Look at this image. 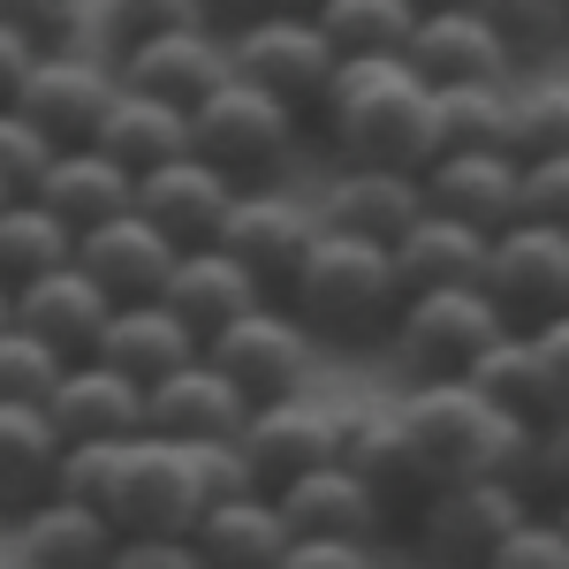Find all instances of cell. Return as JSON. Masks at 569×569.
I'll return each mask as SVG.
<instances>
[{
    "instance_id": "cell-23",
    "label": "cell",
    "mask_w": 569,
    "mask_h": 569,
    "mask_svg": "<svg viewBox=\"0 0 569 569\" xmlns=\"http://www.w3.org/2000/svg\"><path fill=\"white\" fill-rule=\"evenodd\" d=\"M402 61L426 77V91L509 84V46L493 39L463 0H456V8H433V16H418V31H410V46H402Z\"/></svg>"
},
{
    "instance_id": "cell-15",
    "label": "cell",
    "mask_w": 569,
    "mask_h": 569,
    "mask_svg": "<svg viewBox=\"0 0 569 569\" xmlns=\"http://www.w3.org/2000/svg\"><path fill=\"white\" fill-rule=\"evenodd\" d=\"M228 206H236V182L213 176L198 152H182V160H160L152 176L130 182V213L152 220L176 251H198V243H213L220 220H228Z\"/></svg>"
},
{
    "instance_id": "cell-7",
    "label": "cell",
    "mask_w": 569,
    "mask_h": 569,
    "mask_svg": "<svg viewBox=\"0 0 569 569\" xmlns=\"http://www.w3.org/2000/svg\"><path fill=\"white\" fill-rule=\"evenodd\" d=\"M531 517V501L501 479H456L433 486L410 517V555L426 569H486L493 547Z\"/></svg>"
},
{
    "instance_id": "cell-53",
    "label": "cell",
    "mask_w": 569,
    "mask_h": 569,
    "mask_svg": "<svg viewBox=\"0 0 569 569\" xmlns=\"http://www.w3.org/2000/svg\"><path fill=\"white\" fill-rule=\"evenodd\" d=\"M555 525H562V539H569V501H555Z\"/></svg>"
},
{
    "instance_id": "cell-49",
    "label": "cell",
    "mask_w": 569,
    "mask_h": 569,
    "mask_svg": "<svg viewBox=\"0 0 569 569\" xmlns=\"http://www.w3.org/2000/svg\"><path fill=\"white\" fill-rule=\"evenodd\" d=\"M31 61H39V46L0 23V107H16V91H23V77H31Z\"/></svg>"
},
{
    "instance_id": "cell-34",
    "label": "cell",
    "mask_w": 569,
    "mask_h": 569,
    "mask_svg": "<svg viewBox=\"0 0 569 569\" xmlns=\"http://www.w3.org/2000/svg\"><path fill=\"white\" fill-rule=\"evenodd\" d=\"M69 251H77V236L46 213L39 198H8V206H0V289H8V297H16L23 281L53 273V266H69Z\"/></svg>"
},
{
    "instance_id": "cell-44",
    "label": "cell",
    "mask_w": 569,
    "mask_h": 569,
    "mask_svg": "<svg viewBox=\"0 0 569 569\" xmlns=\"http://www.w3.org/2000/svg\"><path fill=\"white\" fill-rule=\"evenodd\" d=\"M531 357H539V426L569 418V311L531 327Z\"/></svg>"
},
{
    "instance_id": "cell-10",
    "label": "cell",
    "mask_w": 569,
    "mask_h": 569,
    "mask_svg": "<svg viewBox=\"0 0 569 569\" xmlns=\"http://www.w3.org/2000/svg\"><path fill=\"white\" fill-rule=\"evenodd\" d=\"M493 335H509V327H501V311L486 305V289H418V297H402V311L388 327L395 357L418 380H463V365Z\"/></svg>"
},
{
    "instance_id": "cell-28",
    "label": "cell",
    "mask_w": 569,
    "mask_h": 569,
    "mask_svg": "<svg viewBox=\"0 0 569 569\" xmlns=\"http://www.w3.org/2000/svg\"><path fill=\"white\" fill-rule=\"evenodd\" d=\"M190 547H198V569H273L289 555V525L273 493H236L190 525Z\"/></svg>"
},
{
    "instance_id": "cell-22",
    "label": "cell",
    "mask_w": 569,
    "mask_h": 569,
    "mask_svg": "<svg viewBox=\"0 0 569 569\" xmlns=\"http://www.w3.org/2000/svg\"><path fill=\"white\" fill-rule=\"evenodd\" d=\"M243 418H251V402L228 388L206 357H190L182 372H168V380H152V388H144V433L182 440V448L236 440V433H243Z\"/></svg>"
},
{
    "instance_id": "cell-8",
    "label": "cell",
    "mask_w": 569,
    "mask_h": 569,
    "mask_svg": "<svg viewBox=\"0 0 569 569\" xmlns=\"http://www.w3.org/2000/svg\"><path fill=\"white\" fill-rule=\"evenodd\" d=\"M198 357H206L220 380L259 410V402H281V395H305L311 388V357H319V342L289 319V305L266 297V305L243 311L236 327H220Z\"/></svg>"
},
{
    "instance_id": "cell-40",
    "label": "cell",
    "mask_w": 569,
    "mask_h": 569,
    "mask_svg": "<svg viewBox=\"0 0 569 569\" xmlns=\"http://www.w3.org/2000/svg\"><path fill=\"white\" fill-rule=\"evenodd\" d=\"M0 23L23 31L39 53H69L91 39V0H0Z\"/></svg>"
},
{
    "instance_id": "cell-2",
    "label": "cell",
    "mask_w": 569,
    "mask_h": 569,
    "mask_svg": "<svg viewBox=\"0 0 569 569\" xmlns=\"http://www.w3.org/2000/svg\"><path fill=\"white\" fill-rule=\"evenodd\" d=\"M402 433H410V448H418V463H426V479H433V486L501 479V486L525 493L539 426H531V418H509V410H493V402L471 395L463 380H418V395L402 402Z\"/></svg>"
},
{
    "instance_id": "cell-19",
    "label": "cell",
    "mask_w": 569,
    "mask_h": 569,
    "mask_svg": "<svg viewBox=\"0 0 569 569\" xmlns=\"http://www.w3.org/2000/svg\"><path fill=\"white\" fill-rule=\"evenodd\" d=\"M517 182H525L517 152H440L418 176V190H426V213L463 220L479 236H501L517 220Z\"/></svg>"
},
{
    "instance_id": "cell-16",
    "label": "cell",
    "mask_w": 569,
    "mask_h": 569,
    "mask_svg": "<svg viewBox=\"0 0 569 569\" xmlns=\"http://www.w3.org/2000/svg\"><path fill=\"white\" fill-rule=\"evenodd\" d=\"M114 84L190 114L198 99H213V91L228 84V39H213V23L144 39V46H130V53H114Z\"/></svg>"
},
{
    "instance_id": "cell-43",
    "label": "cell",
    "mask_w": 569,
    "mask_h": 569,
    "mask_svg": "<svg viewBox=\"0 0 569 569\" xmlns=\"http://www.w3.org/2000/svg\"><path fill=\"white\" fill-rule=\"evenodd\" d=\"M517 220H539V228H562V236H569V152H562V160H525Z\"/></svg>"
},
{
    "instance_id": "cell-29",
    "label": "cell",
    "mask_w": 569,
    "mask_h": 569,
    "mask_svg": "<svg viewBox=\"0 0 569 569\" xmlns=\"http://www.w3.org/2000/svg\"><path fill=\"white\" fill-rule=\"evenodd\" d=\"M91 152H107V160L137 182V176H152L160 160H182V152H190V114L144 99V91H114V107H107L99 130H91Z\"/></svg>"
},
{
    "instance_id": "cell-33",
    "label": "cell",
    "mask_w": 569,
    "mask_h": 569,
    "mask_svg": "<svg viewBox=\"0 0 569 569\" xmlns=\"http://www.w3.org/2000/svg\"><path fill=\"white\" fill-rule=\"evenodd\" d=\"M311 23H319V39L335 46V61H388L418 31V16L402 0H319Z\"/></svg>"
},
{
    "instance_id": "cell-51",
    "label": "cell",
    "mask_w": 569,
    "mask_h": 569,
    "mask_svg": "<svg viewBox=\"0 0 569 569\" xmlns=\"http://www.w3.org/2000/svg\"><path fill=\"white\" fill-rule=\"evenodd\" d=\"M410 16H433V8H456V0H402Z\"/></svg>"
},
{
    "instance_id": "cell-56",
    "label": "cell",
    "mask_w": 569,
    "mask_h": 569,
    "mask_svg": "<svg viewBox=\"0 0 569 569\" xmlns=\"http://www.w3.org/2000/svg\"><path fill=\"white\" fill-rule=\"evenodd\" d=\"M0 206H8V190H0Z\"/></svg>"
},
{
    "instance_id": "cell-14",
    "label": "cell",
    "mask_w": 569,
    "mask_h": 569,
    "mask_svg": "<svg viewBox=\"0 0 569 569\" xmlns=\"http://www.w3.org/2000/svg\"><path fill=\"white\" fill-rule=\"evenodd\" d=\"M335 463H342V471L388 509V525H395V517L410 525L418 501L433 493L426 463H418V448H410V433H402V410H350V418H342V440H335Z\"/></svg>"
},
{
    "instance_id": "cell-52",
    "label": "cell",
    "mask_w": 569,
    "mask_h": 569,
    "mask_svg": "<svg viewBox=\"0 0 569 569\" xmlns=\"http://www.w3.org/2000/svg\"><path fill=\"white\" fill-rule=\"evenodd\" d=\"M273 8H297V16H311V8H319V0H273Z\"/></svg>"
},
{
    "instance_id": "cell-25",
    "label": "cell",
    "mask_w": 569,
    "mask_h": 569,
    "mask_svg": "<svg viewBox=\"0 0 569 569\" xmlns=\"http://www.w3.org/2000/svg\"><path fill=\"white\" fill-rule=\"evenodd\" d=\"M107 289L91 281V273H77V266H53V273H39V281H23L16 297H8V319L23 327V335H39L53 357H91V342H99V327H107Z\"/></svg>"
},
{
    "instance_id": "cell-37",
    "label": "cell",
    "mask_w": 569,
    "mask_h": 569,
    "mask_svg": "<svg viewBox=\"0 0 569 569\" xmlns=\"http://www.w3.org/2000/svg\"><path fill=\"white\" fill-rule=\"evenodd\" d=\"M198 23H206L198 0H91V31L107 39V53H130L168 31H198Z\"/></svg>"
},
{
    "instance_id": "cell-21",
    "label": "cell",
    "mask_w": 569,
    "mask_h": 569,
    "mask_svg": "<svg viewBox=\"0 0 569 569\" xmlns=\"http://www.w3.org/2000/svg\"><path fill=\"white\" fill-rule=\"evenodd\" d=\"M69 266L107 289V305H144V297H160V281H168V266H176V243H168L152 220L114 213V220H99V228L77 236Z\"/></svg>"
},
{
    "instance_id": "cell-17",
    "label": "cell",
    "mask_w": 569,
    "mask_h": 569,
    "mask_svg": "<svg viewBox=\"0 0 569 569\" xmlns=\"http://www.w3.org/2000/svg\"><path fill=\"white\" fill-rule=\"evenodd\" d=\"M311 213L327 236H357V243L395 251L410 236V220L426 213V190H418V176H395V168H335Z\"/></svg>"
},
{
    "instance_id": "cell-31",
    "label": "cell",
    "mask_w": 569,
    "mask_h": 569,
    "mask_svg": "<svg viewBox=\"0 0 569 569\" xmlns=\"http://www.w3.org/2000/svg\"><path fill=\"white\" fill-rule=\"evenodd\" d=\"M486 243H493V236L463 228V220L418 213V220H410V236L395 243L388 259H395V273H402V297H418V289H479Z\"/></svg>"
},
{
    "instance_id": "cell-4",
    "label": "cell",
    "mask_w": 569,
    "mask_h": 569,
    "mask_svg": "<svg viewBox=\"0 0 569 569\" xmlns=\"http://www.w3.org/2000/svg\"><path fill=\"white\" fill-rule=\"evenodd\" d=\"M297 137H305V114H289L281 99L236 84V77H228L213 99L190 107V152H198L213 176H228L236 190H266V182L289 168Z\"/></svg>"
},
{
    "instance_id": "cell-6",
    "label": "cell",
    "mask_w": 569,
    "mask_h": 569,
    "mask_svg": "<svg viewBox=\"0 0 569 569\" xmlns=\"http://www.w3.org/2000/svg\"><path fill=\"white\" fill-rule=\"evenodd\" d=\"M335 69H342L335 46L319 39V23L297 16V8H259L251 23L228 31V77L281 99L289 114H311L327 99V84H335Z\"/></svg>"
},
{
    "instance_id": "cell-55",
    "label": "cell",
    "mask_w": 569,
    "mask_h": 569,
    "mask_svg": "<svg viewBox=\"0 0 569 569\" xmlns=\"http://www.w3.org/2000/svg\"><path fill=\"white\" fill-rule=\"evenodd\" d=\"M555 8H562V23H569V0H555Z\"/></svg>"
},
{
    "instance_id": "cell-1",
    "label": "cell",
    "mask_w": 569,
    "mask_h": 569,
    "mask_svg": "<svg viewBox=\"0 0 569 569\" xmlns=\"http://www.w3.org/2000/svg\"><path fill=\"white\" fill-rule=\"evenodd\" d=\"M319 130L335 144L342 168H395V176H426L440 160L433 144V91L426 77L388 53V61H342L327 99L311 107Z\"/></svg>"
},
{
    "instance_id": "cell-26",
    "label": "cell",
    "mask_w": 569,
    "mask_h": 569,
    "mask_svg": "<svg viewBox=\"0 0 569 569\" xmlns=\"http://www.w3.org/2000/svg\"><path fill=\"white\" fill-rule=\"evenodd\" d=\"M91 357L114 365V372L137 380V388H152V380H168V372H182V365L198 357V335H190L160 297H144V305H114V311H107V327H99Z\"/></svg>"
},
{
    "instance_id": "cell-35",
    "label": "cell",
    "mask_w": 569,
    "mask_h": 569,
    "mask_svg": "<svg viewBox=\"0 0 569 569\" xmlns=\"http://www.w3.org/2000/svg\"><path fill=\"white\" fill-rule=\"evenodd\" d=\"M509 84H456L433 91V144L440 152H509Z\"/></svg>"
},
{
    "instance_id": "cell-36",
    "label": "cell",
    "mask_w": 569,
    "mask_h": 569,
    "mask_svg": "<svg viewBox=\"0 0 569 569\" xmlns=\"http://www.w3.org/2000/svg\"><path fill=\"white\" fill-rule=\"evenodd\" d=\"M463 388L486 395L493 410H509V418H531L539 426V357H531V335H493L471 365H463Z\"/></svg>"
},
{
    "instance_id": "cell-46",
    "label": "cell",
    "mask_w": 569,
    "mask_h": 569,
    "mask_svg": "<svg viewBox=\"0 0 569 569\" xmlns=\"http://www.w3.org/2000/svg\"><path fill=\"white\" fill-rule=\"evenodd\" d=\"M525 501H569V418H547L531 440V471H525Z\"/></svg>"
},
{
    "instance_id": "cell-24",
    "label": "cell",
    "mask_w": 569,
    "mask_h": 569,
    "mask_svg": "<svg viewBox=\"0 0 569 569\" xmlns=\"http://www.w3.org/2000/svg\"><path fill=\"white\" fill-rule=\"evenodd\" d=\"M160 305L176 311L182 327L198 335V350H206L220 327H236L243 311L266 305V289H259V281H251L236 259H228L220 243H198V251H176L168 281H160Z\"/></svg>"
},
{
    "instance_id": "cell-39",
    "label": "cell",
    "mask_w": 569,
    "mask_h": 569,
    "mask_svg": "<svg viewBox=\"0 0 569 569\" xmlns=\"http://www.w3.org/2000/svg\"><path fill=\"white\" fill-rule=\"evenodd\" d=\"M463 8H471L486 31L509 46V61H517V53H547V46L569 39V23H562V8H555V0H463Z\"/></svg>"
},
{
    "instance_id": "cell-3",
    "label": "cell",
    "mask_w": 569,
    "mask_h": 569,
    "mask_svg": "<svg viewBox=\"0 0 569 569\" xmlns=\"http://www.w3.org/2000/svg\"><path fill=\"white\" fill-rule=\"evenodd\" d=\"M289 319L305 327L311 342H335V350H365L380 342L402 311V273L380 243H357V236H327L305 251V266L289 273L281 289Z\"/></svg>"
},
{
    "instance_id": "cell-12",
    "label": "cell",
    "mask_w": 569,
    "mask_h": 569,
    "mask_svg": "<svg viewBox=\"0 0 569 569\" xmlns=\"http://www.w3.org/2000/svg\"><path fill=\"white\" fill-rule=\"evenodd\" d=\"M213 243L273 297V289H289V273H297L305 251L319 243V213H311L305 198L273 190V182H266V190H236V206H228Z\"/></svg>"
},
{
    "instance_id": "cell-20",
    "label": "cell",
    "mask_w": 569,
    "mask_h": 569,
    "mask_svg": "<svg viewBox=\"0 0 569 569\" xmlns=\"http://www.w3.org/2000/svg\"><path fill=\"white\" fill-rule=\"evenodd\" d=\"M289 539H335V547H380L388 539V509L342 471V463H319L305 479H289L273 493Z\"/></svg>"
},
{
    "instance_id": "cell-47",
    "label": "cell",
    "mask_w": 569,
    "mask_h": 569,
    "mask_svg": "<svg viewBox=\"0 0 569 569\" xmlns=\"http://www.w3.org/2000/svg\"><path fill=\"white\" fill-rule=\"evenodd\" d=\"M107 569H198L190 539H114Z\"/></svg>"
},
{
    "instance_id": "cell-11",
    "label": "cell",
    "mask_w": 569,
    "mask_h": 569,
    "mask_svg": "<svg viewBox=\"0 0 569 569\" xmlns=\"http://www.w3.org/2000/svg\"><path fill=\"white\" fill-rule=\"evenodd\" d=\"M114 91H122L114 84V61H99L91 46H69V53H39V61H31V77L16 91V114H23L53 152H69V144H91L99 114L114 107Z\"/></svg>"
},
{
    "instance_id": "cell-32",
    "label": "cell",
    "mask_w": 569,
    "mask_h": 569,
    "mask_svg": "<svg viewBox=\"0 0 569 569\" xmlns=\"http://www.w3.org/2000/svg\"><path fill=\"white\" fill-rule=\"evenodd\" d=\"M61 471V433L46 426L39 402H0V525L39 509Z\"/></svg>"
},
{
    "instance_id": "cell-45",
    "label": "cell",
    "mask_w": 569,
    "mask_h": 569,
    "mask_svg": "<svg viewBox=\"0 0 569 569\" xmlns=\"http://www.w3.org/2000/svg\"><path fill=\"white\" fill-rule=\"evenodd\" d=\"M486 569H569L562 525H555V517H525V525L493 547V562H486Z\"/></svg>"
},
{
    "instance_id": "cell-38",
    "label": "cell",
    "mask_w": 569,
    "mask_h": 569,
    "mask_svg": "<svg viewBox=\"0 0 569 569\" xmlns=\"http://www.w3.org/2000/svg\"><path fill=\"white\" fill-rule=\"evenodd\" d=\"M509 152L517 160H562L569 152V84H539L509 99Z\"/></svg>"
},
{
    "instance_id": "cell-27",
    "label": "cell",
    "mask_w": 569,
    "mask_h": 569,
    "mask_svg": "<svg viewBox=\"0 0 569 569\" xmlns=\"http://www.w3.org/2000/svg\"><path fill=\"white\" fill-rule=\"evenodd\" d=\"M8 555H16V569H107L114 525L99 509H84V501L46 493L39 509H23L8 525Z\"/></svg>"
},
{
    "instance_id": "cell-30",
    "label": "cell",
    "mask_w": 569,
    "mask_h": 569,
    "mask_svg": "<svg viewBox=\"0 0 569 569\" xmlns=\"http://www.w3.org/2000/svg\"><path fill=\"white\" fill-rule=\"evenodd\" d=\"M39 198L46 213L61 220L69 236H84V228H99V220L130 213V176L107 160V152H91V144H69V152H53V168L39 176Z\"/></svg>"
},
{
    "instance_id": "cell-42",
    "label": "cell",
    "mask_w": 569,
    "mask_h": 569,
    "mask_svg": "<svg viewBox=\"0 0 569 569\" xmlns=\"http://www.w3.org/2000/svg\"><path fill=\"white\" fill-rule=\"evenodd\" d=\"M46 168H53V144H46L16 107H0V190H8V198H31Z\"/></svg>"
},
{
    "instance_id": "cell-48",
    "label": "cell",
    "mask_w": 569,
    "mask_h": 569,
    "mask_svg": "<svg viewBox=\"0 0 569 569\" xmlns=\"http://www.w3.org/2000/svg\"><path fill=\"white\" fill-rule=\"evenodd\" d=\"M273 569H380L372 547H335V539H289V555Z\"/></svg>"
},
{
    "instance_id": "cell-50",
    "label": "cell",
    "mask_w": 569,
    "mask_h": 569,
    "mask_svg": "<svg viewBox=\"0 0 569 569\" xmlns=\"http://www.w3.org/2000/svg\"><path fill=\"white\" fill-rule=\"evenodd\" d=\"M206 8V23H251L259 8H273V0H198Z\"/></svg>"
},
{
    "instance_id": "cell-5",
    "label": "cell",
    "mask_w": 569,
    "mask_h": 569,
    "mask_svg": "<svg viewBox=\"0 0 569 569\" xmlns=\"http://www.w3.org/2000/svg\"><path fill=\"white\" fill-rule=\"evenodd\" d=\"M99 517L114 525V539H190V525L206 517V486H198V456L182 440L130 433L114 486L99 501Z\"/></svg>"
},
{
    "instance_id": "cell-13",
    "label": "cell",
    "mask_w": 569,
    "mask_h": 569,
    "mask_svg": "<svg viewBox=\"0 0 569 569\" xmlns=\"http://www.w3.org/2000/svg\"><path fill=\"white\" fill-rule=\"evenodd\" d=\"M335 440H342V418H335L327 402L281 395V402H259V410L243 418L236 448H243V463H251V486H259V493H281L289 479L335 463Z\"/></svg>"
},
{
    "instance_id": "cell-41",
    "label": "cell",
    "mask_w": 569,
    "mask_h": 569,
    "mask_svg": "<svg viewBox=\"0 0 569 569\" xmlns=\"http://www.w3.org/2000/svg\"><path fill=\"white\" fill-rule=\"evenodd\" d=\"M69 357H53L39 335H23L16 319L0 327V402H46Z\"/></svg>"
},
{
    "instance_id": "cell-18",
    "label": "cell",
    "mask_w": 569,
    "mask_h": 569,
    "mask_svg": "<svg viewBox=\"0 0 569 569\" xmlns=\"http://www.w3.org/2000/svg\"><path fill=\"white\" fill-rule=\"evenodd\" d=\"M39 410H46V426L61 433V448H77V440H130V433H144V388L122 380L114 365H99V357L61 365V380H53V395H46Z\"/></svg>"
},
{
    "instance_id": "cell-54",
    "label": "cell",
    "mask_w": 569,
    "mask_h": 569,
    "mask_svg": "<svg viewBox=\"0 0 569 569\" xmlns=\"http://www.w3.org/2000/svg\"><path fill=\"white\" fill-rule=\"evenodd\" d=\"M0 327H8V289H0Z\"/></svg>"
},
{
    "instance_id": "cell-9",
    "label": "cell",
    "mask_w": 569,
    "mask_h": 569,
    "mask_svg": "<svg viewBox=\"0 0 569 569\" xmlns=\"http://www.w3.org/2000/svg\"><path fill=\"white\" fill-rule=\"evenodd\" d=\"M486 305L501 311V327H547L569 311V236L562 228H539V220H509L493 243H486V273H479Z\"/></svg>"
}]
</instances>
